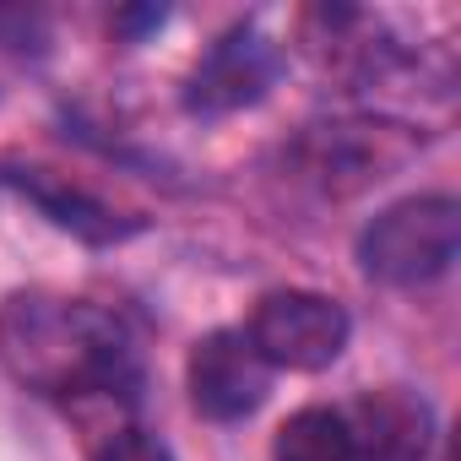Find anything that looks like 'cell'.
<instances>
[{
    "label": "cell",
    "mask_w": 461,
    "mask_h": 461,
    "mask_svg": "<svg viewBox=\"0 0 461 461\" xmlns=\"http://www.w3.org/2000/svg\"><path fill=\"white\" fill-rule=\"evenodd\" d=\"M348 337H353L348 310L331 294H310V288L267 294L250 310V326H245V342L261 353L267 369H299V375L331 369L342 358Z\"/></svg>",
    "instance_id": "3"
},
{
    "label": "cell",
    "mask_w": 461,
    "mask_h": 461,
    "mask_svg": "<svg viewBox=\"0 0 461 461\" xmlns=\"http://www.w3.org/2000/svg\"><path fill=\"white\" fill-rule=\"evenodd\" d=\"M342 418H348L364 461H429V450H434V412L412 391H396V385L369 391Z\"/></svg>",
    "instance_id": "7"
},
{
    "label": "cell",
    "mask_w": 461,
    "mask_h": 461,
    "mask_svg": "<svg viewBox=\"0 0 461 461\" xmlns=\"http://www.w3.org/2000/svg\"><path fill=\"white\" fill-rule=\"evenodd\" d=\"M456 250H461V201L445 190L385 206L358 234V267L385 288H423L445 277L456 267Z\"/></svg>",
    "instance_id": "2"
},
{
    "label": "cell",
    "mask_w": 461,
    "mask_h": 461,
    "mask_svg": "<svg viewBox=\"0 0 461 461\" xmlns=\"http://www.w3.org/2000/svg\"><path fill=\"white\" fill-rule=\"evenodd\" d=\"M98 461H174V450L158 434H147V429H120V434L104 439Z\"/></svg>",
    "instance_id": "10"
},
{
    "label": "cell",
    "mask_w": 461,
    "mask_h": 461,
    "mask_svg": "<svg viewBox=\"0 0 461 461\" xmlns=\"http://www.w3.org/2000/svg\"><path fill=\"white\" fill-rule=\"evenodd\" d=\"M163 17H168L163 6H141V12H120V17H114V28H120L125 39H141L147 28H163Z\"/></svg>",
    "instance_id": "12"
},
{
    "label": "cell",
    "mask_w": 461,
    "mask_h": 461,
    "mask_svg": "<svg viewBox=\"0 0 461 461\" xmlns=\"http://www.w3.org/2000/svg\"><path fill=\"white\" fill-rule=\"evenodd\" d=\"M407 131L402 125H364V120H342V125H310V136L299 141L304 174L321 179L326 190H358L369 179H385L402 158H407Z\"/></svg>",
    "instance_id": "6"
},
{
    "label": "cell",
    "mask_w": 461,
    "mask_h": 461,
    "mask_svg": "<svg viewBox=\"0 0 461 461\" xmlns=\"http://www.w3.org/2000/svg\"><path fill=\"white\" fill-rule=\"evenodd\" d=\"M272 461H364V456H358V439L337 407H299L277 429Z\"/></svg>",
    "instance_id": "9"
},
{
    "label": "cell",
    "mask_w": 461,
    "mask_h": 461,
    "mask_svg": "<svg viewBox=\"0 0 461 461\" xmlns=\"http://www.w3.org/2000/svg\"><path fill=\"white\" fill-rule=\"evenodd\" d=\"M0 185L23 190L55 228H66V234H77V240H87V245H120V240L141 234V217H120V212L104 206L98 195L50 179L44 168H0Z\"/></svg>",
    "instance_id": "8"
},
{
    "label": "cell",
    "mask_w": 461,
    "mask_h": 461,
    "mask_svg": "<svg viewBox=\"0 0 461 461\" xmlns=\"http://www.w3.org/2000/svg\"><path fill=\"white\" fill-rule=\"evenodd\" d=\"M0 369L44 402H131L141 385V348L109 304L23 288L0 304Z\"/></svg>",
    "instance_id": "1"
},
{
    "label": "cell",
    "mask_w": 461,
    "mask_h": 461,
    "mask_svg": "<svg viewBox=\"0 0 461 461\" xmlns=\"http://www.w3.org/2000/svg\"><path fill=\"white\" fill-rule=\"evenodd\" d=\"M283 71V50L256 28V23H240V28H228L185 77V114L195 120H222V114H240L250 104H261L272 93Z\"/></svg>",
    "instance_id": "4"
},
{
    "label": "cell",
    "mask_w": 461,
    "mask_h": 461,
    "mask_svg": "<svg viewBox=\"0 0 461 461\" xmlns=\"http://www.w3.org/2000/svg\"><path fill=\"white\" fill-rule=\"evenodd\" d=\"M185 391H190V407L201 418L240 423L267 402L272 369L245 342V331H206L185 358Z\"/></svg>",
    "instance_id": "5"
},
{
    "label": "cell",
    "mask_w": 461,
    "mask_h": 461,
    "mask_svg": "<svg viewBox=\"0 0 461 461\" xmlns=\"http://www.w3.org/2000/svg\"><path fill=\"white\" fill-rule=\"evenodd\" d=\"M28 39H39V17H28V12H0V50H33Z\"/></svg>",
    "instance_id": "11"
}]
</instances>
